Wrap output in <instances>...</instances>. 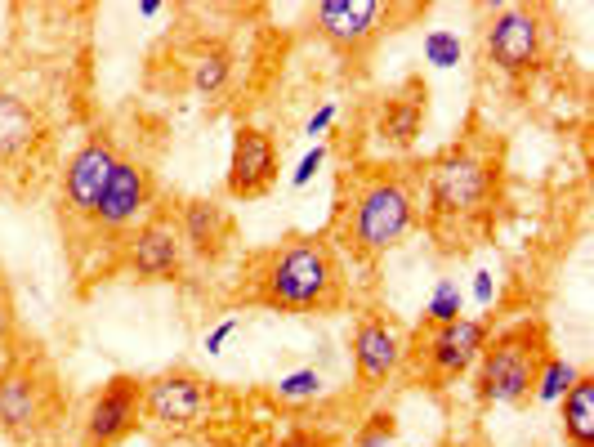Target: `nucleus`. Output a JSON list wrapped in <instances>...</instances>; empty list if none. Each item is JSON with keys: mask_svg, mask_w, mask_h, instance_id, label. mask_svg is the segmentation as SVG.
<instances>
[{"mask_svg": "<svg viewBox=\"0 0 594 447\" xmlns=\"http://www.w3.org/2000/svg\"><path fill=\"white\" fill-rule=\"evenodd\" d=\"M420 224V175L411 166H353L340 175L335 211L327 224L331 246H349L353 255L394 251Z\"/></svg>", "mask_w": 594, "mask_h": 447, "instance_id": "f257e3e1", "label": "nucleus"}, {"mask_svg": "<svg viewBox=\"0 0 594 447\" xmlns=\"http://www.w3.org/2000/svg\"><path fill=\"white\" fill-rule=\"evenodd\" d=\"M501 197V152L492 139L469 135L443 148L420 175V224L438 242H465L496 211Z\"/></svg>", "mask_w": 594, "mask_h": 447, "instance_id": "f03ea898", "label": "nucleus"}, {"mask_svg": "<svg viewBox=\"0 0 594 447\" xmlns=\"http://www.w3.org/2000/svg\"><path fill=\"white\" fill-rule=\"evenodd\" d=\"M242 304L277 313H335L344 304V269L327 233H291L246 260Z\"/></svg>", "mask_w": 594, "mask_h": 447, "instance_id": "7ed1b4c3", "label": "nucleus"}, {"mask_svg": "<svg viewBox=\"0 0 594 447\" xmlns=\"http://www.w3.org/2000/svg\"><path fill=\"white\" fill-rule=\"evenodd\" d=\"M550 358V331L541 318H523L487 336L474 363V394L487 407H523L532 398L536 372Z\"/></svg>", "mask_w": 594, "mask_h": 447, "instance_id": "20e7f679", "label": "nucleus"}, {"mask_svg": "<svg viewBox=\"0 0 594 447\" xmlns=\"http://www.w3.org/2000/svg\"><path fill=\"white\" fill-rule=\"evenodd\" d=\"M487 322L483 318H456L447 327H420L407 340V358L402 367H411V376L425 380V385L443 389L452 380H461L465 372H474L478 354L487 345Z\"/></svg>", "mask_w": 594, "mask_h": 447, "instance_id": "39448f33", "label": "nucleus"}, {"mask_svg": "<svg viewBox=\"0 0 594 447\" xmlns=\"http://www.w3.org/2000/svg\"><path fill=\"white\" fill-rule=\"evenodd\" d=\"M483 50L496 72L532 76L550 50V9L541 5H501L483 27Z\"/></svg>", "mask_w": 594, "mask_h": 447, "instance_id": "423d86ee", "label": "nucleus"}, {"mask_svg": "<svg viewBox=\"0 0 594 447\" xmlns=\"http://www.w3.org/2000/svg\"><path fill=\"white\" fill-rule=\"evenodd\" d=\"M210 412V385L188 367L143 380V421L161 434L197 430Z\"/></svg>", "mask_w": 594, "mask_h": 447, "instance_id": "0eeeda50", "label": "nucleus"}, {"mask_svg": "<svg viewBox=\"0 0 594 447\" xmlns=\"http://www.w3.org/2000/svg\"><path fill=\"white\" fill-rule=\"evenodd\" d=\"M309 18L313 32L331 50H340L344 59H362L371 50V41L389 27L394 5H385V0H322V5H313Z\"/></svg>", "mask_w": 594, "mask_h": 447, "instance_id": "6e6552de", "label": "nucleus"}, {"mask_svg": "<svg viewBox=\"0 0 594 447\" xmlns=\"http://www.w3.org/2000/svg\"><path fill=\"white\" fill-rule=\"evenodd\" d=\"M349 358H353V376L358 389H385L389 380L402 372V358H407V331L398 327L385 313H362L353 322L349 336Z\"/></svg>", "mask_w": 594, "mask_h": 447, "instance_id": "1a4fd4ad", "label": "nucleus"}, {"mask_svg": "<svg viewBox=\"0 0 594 447\" xmlns=\"http://www.w3.org/2000/svg\"><path fill=\"white\" fill-rule=\"evenodd\" d=\"M121 269L139 282H170L184 269V242L170 211H152L143 224H134L121 242Z\"/></svg>", "mask_w": 594, "mask_h": 447, "instance_id": "9d476101", "label": "nucleus"}, {"mask_svg": "<svg viewBox=\"0 0 594 447\" xmlns=\"http://www.w3.org/2000/svg\"><path fill=\"white\" fill-rule=\"evenodd\" d=\"M152 215V179L148 170L139 166V161H117V170H112L108 188H103L99 206H94L90 215V228L94 233H108V237H121L130 233L134 224H143Z\"/></svg>", "mask_w": 594, "mask_h": 447, "instance_id": "9b49d317", "label": "nucleus"}, {"mask_svg": "<svg viewBox=\"0 0 594 447\" xmlns=\"http://www.w3.org/2000/svg\"><path fill=\"white\" fill-rule=\"evenodd\" d=\"M117 148H112L108 135H90L81 148L67 157L63 166V206L72 220H85L90 224L94 206H99L103 188H108L112 170H117Z\"/></svg>", "mask_w": 594, "mask_h": 447, "instance_id": "f8f14e48", "label": "nucleus"}, {"mask_svg": "<svg viewBox=\"0 0 594 447\" xmlns=\"http://www.w3.org/2000/svg\"><path fill=\"white\" fill-rule=\"evenodd\" d=\"M139 421H143V380L126 372L112 376L85 407V447L121 443Z\"/></svg>", "mask_w": 594, "mask_h": 447, "instance_id": "ddd939ff", "label": "nucleus"}, {"mask_svg": "<svg viewBox=\"0 0 594 447\" xmlns=\"http://www.w3.org/2000/svg\"><path fill=\"white\" fill-rule=\"evenodd\" d=\"M277 179V144L264 126H237L233 157H228V193L255 202Z\"/></svg>", "mask_w": 594, "mask_h": 447, "instance_id": "4468645a", "label": "nucleus"}, {"mask_svg": "<svg viewBox=\"0 0 594 447\" xmlns=\"http://www.w3.org/2000/svg\"><path fill=\"white\" fill-rule=\"evenodd\" d=\"M50 412H54L50 380H41L32 367H9L0 376V430L36 434Z\"/></svg>", "mask_w": 594, "mask_h": 447, "instance_id": "2eb2a0df", "label": "nucleus"}, {"mask_svg": "<svg viewBox=\"0 0 594 447\" xmlns=\"http://www.w3.org/2000/svg\"><path fill=\"white\" fill-rule=\"evenodd\" d=\"M175 228H179L184 251H193L197 260H219L224 246H228V237H233V220H228V211L219 202H210V197L179 202Z\"/></svg>", "mask_w": 594, "mask_h": 447, "instance_id": "dca6fc26", "label": "nucleus"}, {"mask_svg": "<svg viewBox=\"0 0 594 447\" xmlns=\"http://www.w3.org/2000/svg\"><path fill=\"white\" fill-rule=\"evenodd\" d=\"M420 130H425V85L407 81L398 94L385 99V112H380V139H389L394 148H411Z\"/></svg>", "mask_w": 594, "mask_h": 447, "instance_id": "f3484780", "label": "nucleus"}, {"mask_svg": "<svg viewBox=\"0 0 594 447\" xmlns=\"http://www.w3.org/2000/svg\"><path fill=\"white\" fill-rule=\"evenodd\" d=\"M559 425L568 447H594V376L581 372L577 385L559 398Z\"/></svg>", "mask_w": 594, "mask_h": 447, "instance_id": "a211bd4d", "label": "nucleus"}, {"mask_svg": "<svg viewBox=\"0 0 594 447\" xmlns=\"http://www.w3.org/2000/svg\"><path fill=\"white\" fill-rule=\"evenodd\" d=\"M36 135H41V121L32 103L14 90H0V157H18Z\"/></svg>", "mask_w": 594, "mask_h": 447, "instance_id": "6ab92c4d", "label": "nucleus"}, {"mask_svg": "<svg viewBox=\"0 0 594 447\" xmlns=\"http://www.w3.org/2000/svg\"><path fill=\"white\" fill-rule=\"evenodd\" d=\"M581 367H572L568 358L550 354L541 363V372H536V385H532V403H545V407H559V398L568 394L572 385H577Z\"/></svg>", "mask_w": 594, "mask_h": 447, "instance_id": "aec40b11", "label": "nucleus"}, {"mask_svg": "<svg viewBox=\"0 0 594 447\" xmlns=\"http://www.w3.org/2000/svg\"><path fill=\"white\" fill-rule=\"evenodd\" d=\"M228 76H233V54H228L224 45H210V50H201L193 59L188 81H193L197 94H219L228 85Z\"/></svg>", "mask_w": 594, "mask_h": 447, "instance_id": "412c9836", "label": "nucleus"}, {"mask_svg": "<svg viewBox=\"0 0 594 447\" xmlns=\"http://www.w3.org/2000/svg\"><path fill=\"white\" fill-rule=\"evenodd\" d=\"M465 318V291L456 278H438L434 291H429V304H425V322L420 327H447V322Z\"/></svg>", "mask_w": 594, "mask_h": 447, "instance_id": "4be33fe9", "label": "nucleus"}, {"mask_svg": "<svg viewBox=\"0 0 594 447\" xmlns=\"http://www.w3.org/2000/svg\"><path fill=\"white\" fill-rule=\"evenodd\" d=\"M273 394H277V403H318L322 394H327V376L318 372V367H295V372H286V376H277V385H273Z\"/></svg>", "mask_w": 594, "mask_h": 447, "instance_id": "5701e85b", "label": "nucleus"}, {"mask_svg": "<svg viewBox=\"0 0 594 447\" xmlns=\"http://www.w3.org/2000/svg\"><path fill=\"white\" fill-rule=\"evenodd\" d=\"M420 54H425V63H434V68H456V63L465 59V45L456 32H447V27H429L425 41H420Z\"/></svg>", "mask_w": 594, "mask_h": 447, "instance_id": "b1692460", "label": "nucleus"}, {"mask_svg": "<svg viewBox=\"0 0 594 447\" xmlns=\"http://www.w3.org/2000/svg\"><path fill=\"white\" fill-rule=\"evenodd\" d=\"M353 447H398V421L394 412H371L362 430L353 434Z\"/></svg>", "mask_w": 594, "mask_h": 447, "instance_id": "393cba45", "label": "nucleus"}, {"mask_svg": "<svg viewBox=\"0 0 594 447\" xmlns=\"http://www.w3.org/2000/svg\"><path fill=\"white\" fill-rule=\"evenodd\" d=\"M327 157H331V148H327V144H313L300 161H295V170H291V188H309L313 179H318V170L327 166Z\"/></svg>", "mask_w": 594, "mask_h": 447, "instance_id": "a878e982", "label": "nucleus"}, {"mask_svg": "<svg viewBox=\"0 0 594 447\" xmlns=\"http://www.w3.org/2000/svg\"><path fill=\"white\" fill-rule=\"evenodd\" d=\"M242 327V318H224V322H215V327L206 331V354H219V349L228 345V336Z\"/></svg>", "mask_w": 594, "mask_h": 447, "instance_id": "bb28decb", "label": "nucleus"}, {"mask_svg": "<svg viewBox=\"0 0 594 447\" xmlns=\"http://www.w3.org/2000/svg\"><path fill=\"white\" fill-rule=\"evenodd\" d=\"M492 300H496V278H492V269H478V273H474V304H478V309H492Z\"/></svg>", "mask_w": 594, "mask_h": 447, "instance_id": "cd10ccee", "label": "nucleus"}, {"mask_svg": "<svg viewBox=\"0 0 594 447\" xmlns=\"http://www.w3.org/2000/svg\"><path fill=\"white\" fill-rule=\"evenodd\" d=\"M331 121H335V103L327 99V103H322V108L309 117V126H304V135H309V139H318V144H322V135H327V130H331Z\"/></svg>", "mask_w": 594, "mask_h": 447, "instance_id": "c85d7f7f", "label": "nucleus"}, {"mask_svg": "<svg viewBox=\"0 0 594 447\" xmlns=\"http://www.w3.org/2000/svg\"><path fill=\"white\" fill-rule=\"evenodd\" d=\"M9 331H14V309H9V300L0 296V345L9 340Z\"/></svg>", "mask_w": 594, "mask_h": 447, "instance_id": "c756f323", "label": "nucleus"}, {"mask_svg": "<svg viewBox=\"0 0 594 447\" xmlns=\"http://www.w3.org/2000/svg\"><path fill=\"white\" fill-rule=\"evenodd\" d=\"M277 447H318V443H313V439H309V434H291V439H282V443H277Z\"/></svg>", "mask_w": 594, "mask_h": 447, "instance_id": "7c9ffc66", "label": "nucleus"}, {"mask_svg": "<svg viewBox=\"0 0 594 447\" xmlns=\"http://www.w3.org/2000/svg\"><path fill=\"white\" fill-rule=\"evenodd\" d=\"M139 14H143V18H157V14H161V5H157V0H143Z\"/></svg>", "mask_w": 594, "mask_h": 447, "instance_id": "2f4dec72", "label": "nucleus"}]
</instances>
